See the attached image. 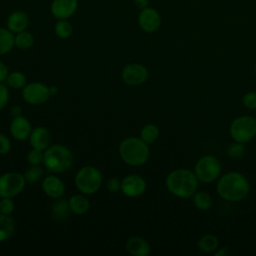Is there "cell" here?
Segmentation results:
<instances>
[{"instance_id":"3","label":"cell","mask_w":256,"mask_h":256,"mask_svg":"<svg viewBox=\"0 0 256 256\" xmlns=\"http://www.w3.org/2000/svg\"><path fill=\"white\" fill-rule=\"evenodd\" d=\"M122 160L131 166H140L149 159V147L141 138L129 137L124 139L119 147Z\"/></svg>"},{"instance_id":"35","label":"cell","mask_w":256,"mask_h":256,"mask_svg":"<svg viewBox=\"0 0 256 256\" xmlns=\"http://www.w3.org/2000/svg\"><path fill=\"white\" fill-rule=\"evenodd\" d=\"M121 187H122V181H120L117 178H111L107 182V189L111 193H117V192L121 191Z\"/></svg>"},{"instance_id":"29","label":"cell","mask_w":256,"mask_h":256,"mask_svg":"<svg viewBox=\"0 0 256 256\" xmlns=\"http://www.w3.org/2000/svg\"><path fill=\"white\" fill-rule=\"evenodd\" d=\"M194 203L200 210H208L211 208L212 200L211 197L204 192H199L194 196Z\"/></svg>"},{"instance_id":"20","label":"cell","mask_w":256,"mask_h":256,"mask_svg":"<svg viewBox=\"0 0 256 256\" xmlns=\"http://www.w3.org/2000/svg\"><path fill=\"white\" fill-rule=\"evenodd\" d=\"M70 210L77 215H83L88 212L90 208L89 200L83 195H74L69 199Z\"/></svg>"},{"instance_id":"21","label":"cell","mask_w":256,"mask_h":256,"mask_svg":"<svg viewBox=\"0 0 256 256\" xmlns=\"http://www.w3.org/2000/svg\"><path fill=\"white\" fill-rule=\"evenodd\" d=\"M15 46V36L8 28L0 27V55L12 51Z\"/></svg>"},{"instance_id":"7","label":"cell","mask_w":256,"mask_h":256,"mask_svg":"<svg viewBox=\"0 0 256 256\" xmlns=\"http://www.w3.org/2000/svg\"><path fill=\"white\" fill-rule=\"evenodd\" d=\"M230 132L237 142H249L256 135V120L248 116L237 118L232 123Z\"/></svg>"},{"instance_id":"37","label":"cell","mask_w":256,"mask_h":256,"mask_svg":"<svg viewBox=\"0 0 256 256\" xmlns=\"http://www.w3.org/2000/svg\"><path fill=\"white\" fill-rule=\"evenodd\" d=\"M9 75V70L7 66L0 61V83H3Z\"/></svg>"},{"instance_id":"28","label":"cell","mask_w":256,"mask_h":256,"mask_svg":"<svg viewBox=\"0 0 256 256\" xmlns=\"http://www.w3.org/2000/svg\"><path fill=\"white\" fill-rule=\"evenodd\" d=\"M217 247L218 239L213 235H206L199 242V248L204 252H212Z\"/></svg>"},{"instance_id":"26","label":"cell","mask_w":256,"mask_h":256,"mask_svg":"<svg viewBox=\"0 0 256 256\" xmlns=\"http://www.w3.org/2000/svg\"><path fill=\"white\" fill-rule=\"evenodd\" d=\"M159 137V129L153 124H148L141 130V139L147 144L155 142Z\"/></svg>"},{"instance_id":"14","label":"cell","mask_w":256,"mask_h":256,"mask_svg":"<svg viewBox=\"0 0 256 256\" xmlns=\"http://www.w3.org/2000/svg\"><path fill=\"white\" fill-rule=\"evenodd\" d=\"M32 132V126L29 120L23 116L13 118L10 124V133L18 141L27 140Z\"/></svg>"},{"instance_id":"9","label":"cell","mask_w":256,"mask_h":256,"mask_svg":"<svg viewBox=\"0 0 256 256\" xmlns=\"http://www.w3.org/2000/svg\"><path fill=\"white\" fill-rule=\"evenodd\" d=\"M22 96L28 104L42 105L49 100L51 93L48 86L39 82H33L23 88Z\"/></svg>"},{"instance_id":"23","label":"cell","mask_w":256,"mask_h":256,"mask_svg":"<svg viewBox=\"0 0 256 256\" xmlns=\"http://www.w3.org/2000/svg\"><path fill=\"white\" fill-rule=\"evenodd\" d=\"M34 36L27 30L15 35V46L21 50L30 49L34 45Z\"/></svg>"},{"instance_id":"32","label":"cell","mask_w":256,"mask_h":256,"mask_svg":"<svg viewBox=\"0 0 256 256\" xmlns=\"http://www.w3.org/2000/svg\"><path fill=\"white\" fill-rule=\"evenodd\" d=\"M244 146L242 145V143L238 144H233L228 148V155L233 158V159H239L244 155Z\"/></svg>"},{"instance_id":"41","label":"cell","mask_w":256,"mask_h":256,"mask_svg":"<svg viewBox=\"0 0 256 256\" xmlns=\"http://www.w3.org/2000/svg\"><path fill=\"white\" fill-rule=\"evenodd\" d=\"M221 254L227 255V254H228V249H227V248H225V249H222L221 251H219V252H217V253H216V255H217V256H218V255H221Z\"/></svg>"},{"instance_id":"34","label":"cell","mask_w":256,"mask_h":256,"mask_svg":"<svg viewBox=\"0 0 256 256\" xmlns=\"http://www.w3.org/2000/svg\"><path fill=\"white\" fill-rule=\"evenodd\" d=\"M9 101V89L0 83V111L7 105Z\"/></svg>"},{"instance_id":"8","label":"cell","mask_w":256,"mask_h":256,"mask_svg":"<svg viewBox=\"0 0 256 256\" xmlns=\"http://www.w3.org/2000/svg\"><path fill=\"white\" fill-rule=\"evenodd\" d=\"M195 171L196 176L200 181L209 183L218 178L221 172V166L216 158L206 156L198 161Z\"/></svg>"},{"instance_id":"19","label":"cell","mask_w":256,"mask_h":256,"mask_svg":"<svg viewBox=\"0 0 256 256\" xmlns=\"http://www.w3.org/2000/svg\"><path fill=\"white\" fill-rule=\"evenodd\" d=\"M15 232V222L9 215L0 213V243L7 241Z\"/></svg>"},{"instance_id":"10","label":"cell","mask_w":256,"mask_h":256,"mask_svg":"<svg viewBox=\"0 0 256 256\" xmlns=\"http://www.w3.org/2000/svg\"><path fill=\"white\" fill-rule=\"evenodd\" d=\"M149 72L142 64H129L122 70V80L131 86L141 85L147 81Z\"/></svg>"},{"instance_id":"6","label":"cell","mask_w":256,"mask_h":256,"mask_svg":"<svg viewBox=\"0 0 256 256\" xmlns=\"http://www.w3.org/2000/svg\"><path fill=\"white\" fill-rule=\"evenodd\" d=\"M26 185L24 175L8 172L0 176V198H13L19 195Z\"/></svg>"},{"instance_id":"12","label":"cell","mask_w":256,"mask_h":256,"mask_svg":"<svg viewBox=\"0 0 256 256\" xmlns=\"http://www.w3.org/2000/svg\"><path fill=\"white\" fill-rule=\"evenodd\" d=\"M78 9V0H53L51 3V14L57 20H67L72 17Z\"/></svg>"},{"instance_id":"33","label":"cell","mask_w":256,"mask_h":256,"mask_svg":"<svg viewBox=\"0 0 256 256\" xmlns=\"http://www.w3.org/2000/svg\"><path fill=\"white\" fill-rule=\"evenodd\" d=\"M11 150V142L10 139L0 133V155H6L10 152Z\"/></svg>"},{"instance_id":"1","label":"cell","mask_w":256,"mask_h":256,"mask_svg":"<svg viewBox=\"0 0 256 256\" xmlns=\"http://www.w3.org/2000/svg\"><path fill=\"white\" fill-rule=\"evenodd\" d=\"M249 192V183L246 178L236 172L228 173L218 183V193L225 200L238 202L246 198Z\"/></svg>"},{"instance_id":"5","label":"cell","mask_w":256,"mask_h":256,"mask_svg":"<svg viewBox=\"0 0 256 256\" xmlns=\"http://www.w3.org/2000/svg\"><path fill=\"white\" fill-rule=\"evenodd\" d=\"M75 184L81 193L92 195L96 193L102 185V174L93 166L82 167L76 175Z\"/></svg>"},{"instance_id":"27","label":"cell","mask_w":256,"mask_h":256,"mask_svg":"<svg viewBox=\"0 0 256 256\" xmlns=\"http://www.w3.org/2000/svg\"><path fill=\"white\" fill-rule=\"evenodd\" d=\"M43 176V169L39 165H32L24 174V178L26 180V183L34 184L38 182Z\"/></svg>"},{"instance_id":"16","label":"cell","mask_w":256,"mask_h":256,"mask_svg":"<svg viewBox=\"0 0 256 256\" xmlns=\"http://www.w3.org/2000/svg\"><path fill=\"white\" fill-rule=\"evenodd\" d=\"M44 193L52 199L61 198L65 192V186L63 181L57 176H47L42 183Z\"/></svg>"},{"instance_id":"13","label":"cell","mask_w":256,"mask_h":256,"mask_svg":"<svg viewBox=\"0 0 256 256\" xmlns=\"http://www.w3.org/2000/svg\"><path fill=\"white\" fill-rule=\"evenodd\" d=\"M146 190V181L139 175H128L122 180L121 191L128 197H139Z\"/></svg>"},{"instance_id":"11","label":"cell","mask_w":256,"mask_h":256,"mask_svg":"<svg viewBox=\"0 0 256 256\" xmlns=\"http://www.w3.org/2000/svg\"><path fill=\"white\" fill-rule=\"evenodd\" d=\"M138 23L144 32L154 33L160 28L161 16L156 9L147 7L141 10L138 17Z\"/></svg>"},{"instance_id":"2","label":"cell","mask_w":256,"mask_h":256,"mask_svg":"<svg viewBox=\"0 0 256 256\" xmlns=\"http://www.w3.org/2000/svg\"><path fill=\"white\" fill-rule=\"evenodd\" d=\"M166 185L173 195L180 198H190L196 192L198 181L191 171L177 169L168 175Z\"/></svg>"},{"instance_id":"25","label":"cell","mask_w":256,"mask_h":256,"mask_svg":"<svg viewBox=\"0 0 256 256\" xmlns=\"http://www.w3.org/2000/svg\"><path fill=\"white\" fill-rule=\"evenodd\" d=\"M55 34L60 39H68L73 34V26L67 20H58L55 24Z\"/></svg>"},{"instance_id":"22","label":"cell","mask_w":256,"mask_h":256,"mask_svg":"<svg viewBox=\"0 0 256 256\" xmlns=\"http://www.w3.org/2000/svg\"><path fill=\"white\" fill-rule=\"evenodd\" d=\"M70 211L69 202L64 199L58 198L52 206V216L58 221L65 220L69 216Z\"/></svg>"},{"instance_id":"18","label":"cell","mask_w":256,"mask_h":256,"mask_svg":"<svg viewBox=\"0 0 256 256\" xmlns=\"http://www.w3.org/2000/svg\"><path fill=\"white\" fill-rule=\"evenodd\" d=\"M126 248L133 256H146L150 253L149 243L141 237H132L127 241Z\"/></svg>"},{"instance_id":"39","label":"cell","mask_w":256,"mask_h":256,"mask_svg":"<svg viewBox=\"0 0 256 256\" xmlns=\"http://www.w3.org/2000/svg\"><path fill=\"white\" fill-rule=\"evenodd\" d=\"M133 1H134L135 6L141 10L147 8L149 5V0H133Z\"/></svg>"},{"instance_id":"17","label":"cell","mask_w":256,"mask_h":256,"mask_svg":"<svg viewBox=\"0 0 256 256\" xmlns=\"http://www.w3.org/2000/svg\"><path fill=\"white\" fill-rule=\"evenodd\" d=\"M29 139L32 148L41 151H45L51 144L50 132L44 127H37L32 130Z\"/></svg>"},{"instance_id":"36","label":"cell","mask_w":256,"mask_h":256,"mask_svg":"<svg viewBox=\"0 0 256 256\" xmlns=\"http://www.w3.org/2000/svg\"><path fill=\"white\" fill-rule=\"evenodd\" d=\"M244 105L249 109H255L256 108V93L250 92L246 94L243 98Z\"/></svg>"},{"instance_id":"15","label":"cell","mask_w":256,"mask_h":256,"mask_svg":"<svg viewBox=\"0 0 256 256\" xmlns=\"http://www.w3.org/2000/svg\"><path fill=\"white\" fill-rule=\"evenodd\" d=\"M29 16L22 10L12 12L7 19V28L14 34L26 31L29 26Z\"/></svg>"},{"instance_id":"24","label":"cell","mask_w":256,"mask_h":256,"mask_svg":"<svg viewBox=\"0 0 256 256\" xmlns=\"http://www.w3.org/2000/svg\"><path fill=\"white\" fill-rule=\"evenodd\" d=\"M7 84L9 87L18 90V89H22L24 88L27 84V78L25 76V74H23L20 71H14L11 74L8 75L7 79Z\"/></svg>"},{"instance_id":"30","label":"cell","mask_w":256,"mask_h":256,"mask_svg":"<svg viewBox=\"0 0 256 256\" xmlns=\"http://www.w3.org/2000/svg\"><path fill=\"white\" fill-rule=\"evenodd\" d=\"M15 204L12 198H1L0 200V213L4 215H10L14 211Z\"/></svg>"},{"instance_id":"4","label":"cell","mask_w":256,"mask_h":256,"mask_svg":"<svg viewBox=\"0 0 256 256\" xmlns=\"http://www.w3.org/2000/svg\"><path fill=\"white\" fill-rule=\"evenodd\" d=\"M74 162V156L70 149L63 145L49 146L44 152L43 163L45 168L52 173H63L68 171Z\"/></svg>"},{"instance_id":"31","label":"cell","mask_w":256,"mask_h":256,"mask_svg":"<svg viewBox=\"0 0 256 256\" xmlns=\"http://www.w3.org/2000/svg\"><path fill=\"white\" fill-rule=\"evenodd\" d=\"M43 159H44L43 151L37 150V149H33L32 151H30L27 156V160L31 165H39L43 163Z\"/></svg>"},{"instance_id":"40","label":"cell","mask_w":256,"mask_h":256,"mask_svg":"<svg viewBox=\"0 0 256 256\" xmlns=\"http://www.w3.org/2000/svg\"><path fill=\"white\" fill-rule=\"evenodd\" d=\"M50 88V93H51V96H54L58 93V88L56 86H52V87H49Z\"/></svg>"},{"instance_id":"38","label":"cell","mask_w":256,"mask_h":256,"mask_svg":"<svg viewBox=\"0 0 256 256\" xmlns=\"http://www.w3.org/2000/svg\"><path fill=\"white\" fill-rule=\"evenodd\" d=\"M10 114L13 118H17V117L22 116V108L19 105H14L10 110Z\"/></svg>"}]
</instances>
